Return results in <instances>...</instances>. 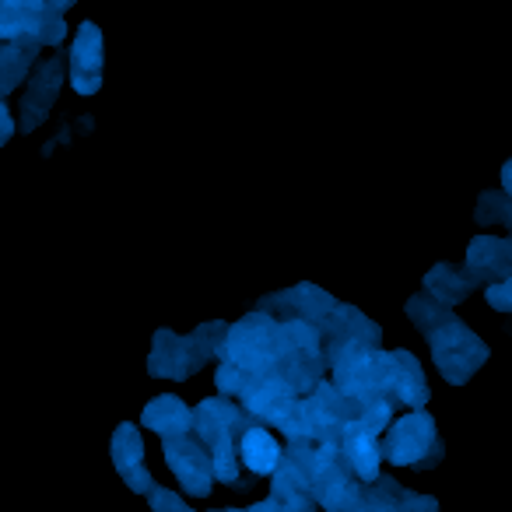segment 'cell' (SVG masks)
<instances>
[{"label":"cell","mask_w":512,"mask_h":512,"mask_svg":"<svg viewBox=\"0 0 512 512\" xmlns=\"http://www.w3.org/2000/svg\"><path fill=\"white\" fill-rule=\"evenodd\" d=\"M337 449H341L348 470L362 484H372L379 474H383V460H379V439H369V435H358V432H344L341 442H337Z\"/></svg>","instance_id":"22"},{"label":"cell","mask_w":512,"mask_h":512,"mask_svg":"<svg viewBox=\"0 0 512 512\" xmlns=\"http://www.w3.org/2000/svg\"><path fill=\"white\" fill-rule=\"evenodd\" d=\"M463 271L484 285V281H509L512 278V242L502 235H477L467 246V260H463Z\"/></svg>","instance_id":"15"},{"label":"cell","mask_w":512,"mask_h":512,"mask_svg":"<svg viewBox=\"0 0 512 512\" xmlns=\"http://www.w3.org/2000/svg\"><path fill=\"white\" fill-rule=\"evenodd\" d=\"M425 341H428V348H432L435 369H439L442 379L453 386H467L491 355L488 344H484L460 316H449L446 323L428 330Z\"/></svg>","instance_id":"4"},{"label":"cell","mask_w":512,"mask_h":512,"mask_svg":"<svg viewBox=\"0 0 512 512\" xmlns=\"http://www.w3.org/2000/svg\"><path fill=\"white\" fill-rule=\"evenodd\" d=\"M295 393L288 390L285 383H281L278 376H260L253 383V390L246 393V397L239 400V407L246 411V418L253 421L256 428H264V425H274L278 428L281 425V418H285L288 411H292V404H295Z\"/></svg>","instance_id":"14"},{"label":"cell","mask_w":512,"mask_h":512,"mask_svg":"<svg viewBox=\"0 0 512 512\" xmlns=\"http://www.w3.org/2000/svg\"><path fill=\"white\" fill-rule=\"evenodd\" d=\"M221 512H249V509H221Z\"/></svg>","instance_id":"39"},{"label":"cell","mask_w":512,"mask_h":512,"mask_svg":"<svg viewBox=\"0 0 512 512\" xmlns=\"http://www.w3.org/2000/svg\"><path fill=\"white\" fill-rule=\"evenodd\" d=\"M397 512H439V498L418 495V491H411V488L400 484L397 488Z\"/></svg>","instance_id":"33"},{"label":"cell","mask_w":512,"mask_h":512,"mask_svg":"<svg viewBox=\"0 0 512 512\" xmlns=\"http://www.w3.org/2000/svg\"><path fill=\"white\" fill-rule=\"evenodd\" d=\"M109 456H113V467L120 470V474L141 467V463H144V435H141V428L130 425V421H123V425L113 432Z\"/></svg>","instance_id":"24"},{"label":"cell","mask_w":512,"mask_h":512,"mask_svg":"<svg viewBox=\"0 0 512 512\" xmlns=\"http://www.w3.org/2000/svg\"><path fill=\"white\" fill-rule=\"evenodd\" d=\"M15 137V120H11V109H8V102H0V148Z\"/></svg>","instance_id":"37"},{"label":"cell","mask_w":512,"mask_h":512,"mask_svg":"<svg viewBox=\"0 0 512 512\" xmlns=\"http://www.w3.org/2000/svg\"><path fill=\"white\" fill-rule=\"evenodd\" d=\"M397 488H400L397 477L379 474L372 484H365L362 498L348 512H397Z\"/></svg>","instance_id":"25"},{"label":"cell","mask_w":512,"mask_h":512,"mask_svg":"<svg viewBox=\"0 0 512 512\" xmlns=\"http://www.w3.org/2000/svg\"><path fill=\"white\" fill-rule=\"evenodd\" d=\"M235 453H239V467L242 474H256V477H271L274 467L281 463V442L274 439L267 428H249L246 435L239 439V446H235Z\"/></svg>","instance_id":"19"},{"label":"cell","mask_w":512,"mask_h":512,"mask_svg":"<svg viewBox=\"0 0 512 512\" xmlns=\"http://www.w3.org/2000/svg\"><path fill=\"white\" fill-rule=\"evenodd\" d=\"M64 88V57H46L29 71V92L22 99V120H18V134H32L50 120L53 106Z\"/></svg>","instance_id":"8"},{"label":"cell","mask_w":512,"mask_h":512,"mask_svg":"<svg viewBox=\"0 0 512 512\" xmlns=\"http://www.w3.org/2000/svg\"><path fill=\"white\" fill-rule=\"evenodd\" d=\"M358 418L351 421L344 432H358V435H369V439H379V435L390 428V421L397 418V400L390 393H372V397L358 400Z\"/></svg>","instance_id":"23"},{"label":"cell","mask_w":512,"mask_h":512,"mask_svg":"<svg viewBox=\"0 0 512 512\" xmlns=\"http://www.w3.org/2000/svg\"><path fill=\"white\" fill-rule=\"evenodd\" d=\"M151 512H197V509L186 505L172 488H155L151 491ZM204 512H221V509H204Z\"/></svg>","instance_id":"34"},{"label":"cell","mask_w":512,"mask_h":512,"mask_svg":"<svg viewBox=\"0 0 512 512\" xmlns=\"http://www.w3.org/2000/svg\"><path fill=\"white\" fill-rule=\"evenodd\" d=\"M474 288H477V281L470 278L463 267H453V264H435L432 271L425 274V295L432 302H439L442 309L460 306L463 299H470Z\"/></svg>","instance_id":"20"},{"label":"cell","mask_w":512,"mask_h":512,"mask_svg":"<svg viewBox=\"0 0 512 512\" xmlns=\"http://www.w3.org/2000/svg\"><path fill=\"white\" fill-rule=\"evenodd\" d=\"M253 383H256L253 376H246V372H239V369H232V365L218 362V372H214V386H218V397L235 400V404H239V400L246 397L249 390H253Z\"/></svg>","instance_id":"32"},{"label":"cell","mask_w":512,"mask_h":512,"mask_svg":"<svg viewBox=\"0 0 512 512\" xmlns=\"http://www.w3.org/2000/svg\"><path fill=\"white\" fill-rule=\"evenodd\" d=\"M334 306H337L334 295L323 292V288H316L313 281H302V285L285 288V292L264 295V299L256 302V313L271 316V320H278V323L302 320V323H313V327H320Z\"/></svg>","instance_id":"7"},{"label":"cell","mask_w":512,"mask_h":512,"mask_svg":"<svg viewBox=\"0 0 512 512\" xmlns=\"http://www.w3.org/2000/svg\"><path fill=\"white\" fill-rule=\"evenodd\" d=\"M362 488L365 484L351 474L341 456L337 463L323 467L320 474H313V481H309V498H313V505L320 512H348L351 505L362 498Z\"/></svg>","instance_id":"13"},{"label":"cell","mask_w":512,"mask_h":512,"mask_svg":"<svg viewBox=\"0 0 512 512\" xmlns=\"http://www.w3.org/2000/svg\"><path fill=\"white\" fill-rule=\"evenodd\" d=\"M218 362L232 365V369L246 372L253 379L271 376L274 362H278V320L256 313V309L246 313L239 323L228 327Z\"/></svg>","instance_id":"3"},{"label":"cell","mask_w":512,"mask_h":512,"mask_svg":"<svg viewBox=\"0 0 512 512\" xmlns=\"http://www.w3.org/2000/svg\"><path fill=\"white\" fill-rule=\"evenodd\" d=\"M39 43L36 39H18V43H0V102L8 99L25 78L36 67L39 57Z\"/></svg>","instance_id":"21"},{"label":"cell","mask_w":512,"mask_h":512,"mask_svg":"<svg viewBox=\"0 0 512 512\" xmlns=\"http://www.w3.org/2000/svg\"><path fill=\"white\" fill-rule=\"evenodd\" d=\"M502 193H505V197L512 193V162L502 165Z\"/></svg>","instance_id":"38"},{"label":"cell","mask_w":512,"mask_h":512,"mask_svg":"<svg viewBox=\"0 0 512 512\" xmlns=\"http://www.w3.org/2000/svg\"><path fill=\"white\" fill-rule=\"evenodd\" d=\"M316 330H320L323 358L334 355L344 344H372V348H379V341H383V327H379L376 320H369L358 306H348V302H337V306L330 309V316Z\"/></svg>","instance_id":"10"},{"label":"cell","mask_w":512,"mask_h":512,"mask_svg":"<svg viewBox=\"0 0 512 512\" xmlns=\"http://www.w3.org/2000/svg\"><path fill=\"white\" fill-rule=\"evenodd\" d=\"M446 456V446L439 439V428L428 411H407L390 421L379 435V460L390 467H411V470H432Z\"/></svg>","instance_id":"1"},{"label":"cell","mask_w":512,"mask_h":512,"mask_svg":"<svg viewBox=\"0 0 512 512\" xmlns=\"http://www.w3.org/2000/svg\"><path fill=\"white\" fill-rule=\"evenodd\" d=\"M274 376L302 400L327 379V362H323L320 351H292V355H281L274 362Z\"/></svg>","instance_id":"17"},{"label":"cell","mask_w":512,"mask_h":512,"mask_svg":"<svg viewBox=\"0 0 512 512\" xmlns=\"http://www.w3.org/2000/svg\"><path fill=\"white\" fill-rule=\"evenodd\" d=\"M162 453L169 470L176 474L179 488L193 498H207L214 488V474H211V453L200 446L193 435H183V439H165Z\"/></svg>","instance_id":"9"},{"label":"cell","mask_w":512,"mask_h":512,"mask_svg":"<svg viewBox=\"0 0 512 512\" xmlns=\"http://www.w3.org/2000/svg\"><path fill=\"white\" fill-rule=\"evenodd\" d=\"M484 299H488L491 309H498V313H512V278L484 285Z\"/></svg>","instance_id":"36"},{"label":"cell","mask_w":512,"mask_h":512,"mask_svg":"<svg viewBox=\"0 0 512 512\" xmlns=\"http://www.w3.org/2000/svg\"><path fill=\"white\" fill-rule=\"evenodd\" d=\"M141 425L148 428V432L162 435V442L165 439H183V435H190V428H193V411H190V404H183L179 397L162 393V397H155V400L144 404Z\"/></svg>","instance_id":"18"},{"label":"cell","mask_w":512,"mask_h":512,"mask_svg":"<svg viewBox=\"0 0 512 512\" xmlns=\"http://www.w3.org/2000/svg\"><path fill=\"white\" fill-rule=\"evenodd\" d=\"M390 397L397 400V407H407V411H425L428 397V379H425V369L421 362L411 355L407 348H397L390 351Z\"/></svg>","instance_id":"16"},{"label":"cell","mask_w":512,"mask_h":512,"mask_svg":"<svg viewBox=\"0 0 512 512\" xmlns=\"http://www.w3.org/2000/svg\"><path fill=\"white\" fill-rule=\"evenodd\" d=\"M144 365H148L151 379H176V383H183V379L197 376V372L204 369V362H200L197 351H193L190 337L176 334V330H169V327L155 330L148 362Z\"/></svg>","instance_id":"11"},{"label":"cell","mask_w":512,"mask_h":512,"mask_svg":"<svg viewBox=\"0 0 512 512\" xmlns=\"http://www.w3.org/2000/svg\"><path fill=\"white\" fill-rule=\"evenodd\" d=\"M102 64H106V50H102V29L95 22H85L71 43V60H67V85L78 95H95L102 88Z\"/></svg>","instance_id":"12"},{"label":"cell","mask_w":512,"mask_h":512,"mask_svg":"<svg viewBox=\"0 0 512 512\" xmlns=\"http://www.w3.org/2000/svg\"><path fill=\"white\" fill-rule=\"evenodd\" d=\"M190 411H193L190 435L207 453L218 446H239L242 435L253 428L246 411H242L235 400H225V397H207V400H200L197 407H190Z\"/></svg>","instance_id":"5"},{"label":"cell","mask_w":512,"mask_h":512,"mask_svg":"<svg viewBox=\"0 0 512 512\" xmlns=\"http://www.w3.org/2000/svg\"><path fill=\"white\" fill-rule=\"evenodd\" d=\"M302 411L309 418V432H313V442H341L344 428L358 418V400L344 397L330 386V379H323L309 397H302Z\"/></svg>","instance_id":"6"},{"label":"cell","mask_w":512,"mask_h":512,"mask_svg":"<svg viewBox=\"0 0 512 512\" xmlns=\"http://www.w3.org/2000/svg\"><path fill=\"white\" fill-rule=\"evenodd\" d=\"M225 334H228V323H221V320H207V323H200L193 334H186L190 337V344H193V351H197V358L200 362H218V355H221V344H225Z\"/></svg>","instance_id":"28"},{"label":"cell","mask_w":512,"mask_h":512,"mask_svg":"<svg viewBox=\"0 0 512 512\" xmlns=\"http://www.w3.org/2000/svg\"><path fill=\"white\" fill-rule=\"evenodd\" d=\"M120 477H123V484L134 491V495H151V491L158 488L155 477H151V470H148V463H141V467L127 470V474H120Z\"/></svg>","instance_id":"35"},{"label":"cell","mask_w":512,"mask_h":512,"mask_svg":"<svg viewBox=\"0 0 512 512\" xmlns=\"http://www.w3.org/2000/svg\"><path fill=\"white\" fill-rule=\"evenodd\" d=\"M474 221L477 225H502L509 228L512 225V200L505 197L502 190H484L481 200H477V211H474Z\"/></svg>","instance_id":"30"},{"label":"cell","mask_w":512,"mask_h":512,"mask_svg":"<svg viewBox=\"0 0 512 512\" xmlns=\"http://www.w3.org/2000/svg\"><path fill=\"white\" fill-rule=\"evenodd\" d=\"M292 351H320V330L302 320L278 323V358Z\"/></svg>","instance_id":"27"},{"label":"cell","mask_w":512,"mask_h":512,"mask_svg":"<svg viewBox=\"0 0 512 512\" xmlns=\"http://www.w3.org/2000/svg\"><path fill=\"white\" fill-rule=\"evenodd\" d=\"M404 313H407V320L421 330V334H428V330H435L439 323H446L449 316H453V309H442L439 302H432L425 292H421V295H411V299H407Z\"/></svg>","instance_id":"29"},{"label":"cell","mask_w":512,"mask_h":512,"mask_svg":"<svg viewBox=\"0 0 512 512\" xmlns=\"http://www.w3.org/2000/svg\"><path fill=\"white\" fill-rule=\"evenodd\" d=\"M306 512H320V509H316V505H313V509H306Z\"/></svg>","instance_id":"40"},{"label":"cell","mask_w":512,"mask_h":512,"mask_svg":"<svg viewBox=\"0 0 512 512\" xmlns=\"http://www.w3.org/2000/svg\"><path fill=\"white\" fill-rule=\"evenodd\" d=\"M323 362H327L330 386L344 397L362 400L372 393H390V351L372 344H344Z\"/></svg>","instance_id":"2"},{"label":"cell","mask_w":512,"mask_h":512,"mask_svg":"<svg viewBox=\"0 0 512 512\" xmlns=\"http://www.w3.org/2000/svg\"><path fill=\"white\" fill-rule=\"evenodd\" d=\"M211 474H214V481L228 484V488H249L246 474H242V467H239V453H235V446L211 449Z\"/></svg>","instance_id":"31"},{"label":"cell","mask_w":512,"mask_h":512,"mask_svg":"<svg viewBox=\"0 0 512 512\" xmlns=\"http://www.w3.org/2000/svg\"><path fill=\"white\" fill-rule=\"evenodd\" d=\"M67 11H71V0H43V18H39V29H36L39 50L60 46L67 39V22H64Z\"/></svg>","instance_id":"26"}]
</instances>
